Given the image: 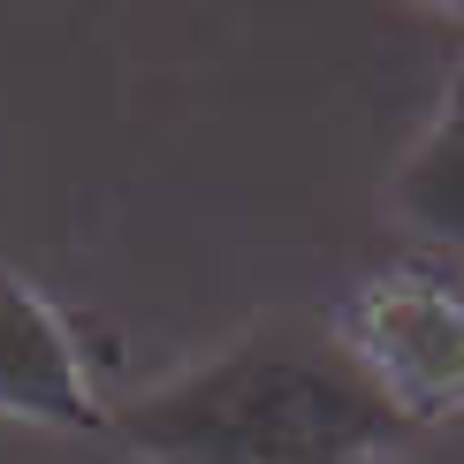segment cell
Segmentation results:
<instances>
[{"label":"cell","mask_w":464,"mask_h":464,"mask_svg":"<svg viewBox=\"0 0 464 464\" xmlns=\"http://www.w3.org/2000/svg\"><path fill=\"white\" fill-rule=\"evenodd\" d=\"M389 206H396V221L419 228L427 244L464 251V62L450 76V92H441L427 138L403 152V168L389 183Z\"/></svg>","instance_id":"277c9868"},{"label":"cell","mask_w":464,"mask_h":464,"mask_svg":"<svg viewBox=\"0 0 464 464\" xmlns=\"http://www.w3.org/2000/svg\"><path fill=\"white\" fill-rule=\"evenodd\" d=\"M0 419L53 434L107 427V403L92 389V365L76 327L46 304V289L15 266H0Z\"/></svg>","instance_id":"3957f363"},{"label":"cell","mask_w":464,"mask_h":464,"mask_svg":"<svg viewBox=\"0 0 464 464\" xmlns=\"http://www.w3.org/2000/svg\"><path fill=\"white\" fill-rule=\"evenodd\" d=\"M107 434L138 464H389L403 427L351 365L237 343L107 411Z\"/></svg>","instance_id":"6da1fadb"},{"label":"cell","mask_w":464,"mask_h":464,"mask_svg":"<svg viewBox=\"0 0 464 464\" xmlns=\"http://www.w3.org/2000/svg\"><path fill=\"white\" fill-rule=\"evenodd\" d=\"M335 343L396 427L464 419V289L434 275H365L335 304Z\"/></svg>","instance_id":"7a4b0ae2"}]
</instances>
